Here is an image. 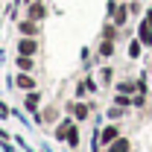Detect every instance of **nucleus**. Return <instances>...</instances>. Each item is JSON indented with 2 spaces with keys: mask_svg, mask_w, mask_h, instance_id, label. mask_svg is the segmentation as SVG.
<instances>
[{
  "mask_svg": "<svg viewBox=\"0 0 152 152\" xmlns=\"http://www.w3.org/2000/svg\"><path fill=\"white\" fill-rule=\"evenodd\" d=\"M105 152H108V149H105Z\"/></svg>",
  "mask_w": 152,
  "mask_h": 152,
  "instance_id": "16",
  "label": "nucleus"
},
{
  "mask_svg": "<svg viewBox=\"0 0 152 152\" xmlns=\"http://www.w3.org/2000/svg\"><path fill=\"white\" fill-rule=\"evenodd\" d=\"M105 149H108V152H132V143H129L126 137H117L111 146H105Z\"/></svg>",
  "mask_w": 152,
  "mask_h": 152,
  "instance_id": "10",
  "label": "nucleus"
},
{
  "mask_svg": "<svg viewBox=\"0 0 152 152\" xmlns=\"http://www.w3.org/2000/svg\"><path fill=\"white\" fill-rule=\"evenodd\" d=\"M64 143H67V146H70V149H79V129H70V134H67V140H64Z\"/></svg>",
  "mask_w": 152,
  "mask_h": 152,
  "instance_id": "12",
  "label": "nucleus"
},
{
  "mask_svg": "<svg viewBox=\"0 0 152 152\" xmlns=\"http://www.w3.org/2000/svg\"><path fill=\"white\" fill-rule=\"evenodd\" d=\"M38 105H41V94H38V91H29L26 99H23V108L29 114H38Z\"/></svg>",
  "mask_w": 152,
  "mask_h": 152,
  "instance_id": "6",
  "label": "nucleus"
},
{
  "mask_svg": "<svg viewBox=\"0 0 152 152\" xmlns=\"http://www.w3.org/2000/svg\"><path fill=\"white\" fill-rule=\"evenodd\" d=\"M0 140H12V134L6 132V129H3V126H0Z\"/></svg>",
  "mask_w": 152,
  "mask_h": 152,
  "instance_id": "15",
  "label": "nucleus"
},
{
  "mask_svg": "<svg viewBox=\"0 0 152 152\" xmlns=\"http://www.w3.org/2000/svg\"><path fill=\"white\" fill-rule=\"evenodd\" d=\"M108 117H111V120H120V117H126V105H117V102H114V108H108Z\"/></svg>",
  "mask_w": 152,
  "mask_h": 152,
  "instance_id": "13",
  "label": "nucleus"
},
{
  "mask_svg": "<svg viewBox=\"0 0 152 152\" xmlns=\"http://www.w3.org/2000/svg\"><path fill=\"white\" fill-rule=\"evenodd\" d=\"M76 123H73V117H64L61 123H58V129H56V140H67V134H70V129H73Z\"/></svg>",
  "mask_w": 152,
  "mask_h": 152,
  "instance_id": "7",
  "label": "nucleus"
},
{
  "mask_svg": "<svg viewBox=\"0 0 152 152\" xmlns=\"http://www.w3.org/2000/svg\"><path fill=\"white\" fill-rule=\"evenodd\" d=\"M38 47H41V44H38V38H32V35H20L18 38V53L20 56H35Z\"/></svg>",
  "mask_w": 152,
  "mask_h": 152,
  "instance_id": "1",
  "label": "nucleus"
},
{
  "mask_svg": "<svg viewBox=\"0 0 152 152\" xmlns=\"http://www.w3.org/2000/svg\"><path fill=\"white\" fill-rule=\"evenodd\" d=\"M15 64H18L20 70L32 73V70H35V56H20V53H18V58H15Z\"/></svg>",
  "mask_w": 152,
  "mask_h": 152,
  "instance_id": "9",
  "label": "nucleus"
},
{
  "mask_svg": "<svg viewBox=\"0 0 152 152\" xmlns=\"http://www.w3.org/2000/svg\"><path fill=\"white\" fill-rule=\"evenodd\" d=\"M140 56H143V41L140 38L129 41V58H140Z\"/></svg>",
  "mask_w": 152,
  "mask_h": 152,
  "instance_id": "11",
  "label": "nucleus"
},
{
  "mask_svg": "<svg viewBox=\"0 0 152 152\" xmlns=\"http://www.w3.org/2000/svg\"><path fill=\"white\" fill-rule=\"evenodd\" d=\"M67 108H70V114H73L76 120H88V117H91V108H88V105H85L82 99H73V102H70Z\"/></svg>",
  "mask_w": 152,
  "mask_h": 152,
  "instance_id": "5",
  "label": "nucleus"
},
{
  "mask_svg": "<svg viewBox=\"0 0 152 152\" xmlns=\"http://www.w3.org/2000/svg\"><path fill=\"white\" fill-rule=\"evenodd\" d=\"M26 18H32V20H44V18H47V6H44V0H32V3H26Z\"/></svg>",
  "mask_w": 152,
  "mask_h": 152,
  "instance_id": "2",
  "label": "nucleus"
},
{
  "mask_svg": "<svg viewBox=\"0 0 152 152\" xmlns=\"http://www.w3.org/2000/svg\"><path fill=\"white\" fill-rule=\"evenodd\" d=\"M114 47H117L114 41L102 38V41H99V47H96V58H99V56H102V58H111V56H114Z\"/></svg>",
  "mask_w": 152,
  "mask_h": 152,
  "instance_id": "8",
  "label": "nucleus"
},
{
  "mask_svg": "<svg viewBox=\"0 0 152 152\" xmlns=\"http://www.w3.org/2000/svg\"><path fill=\"white\" fill-rule=\"evenodd\" d=\"M12 82H15V88H20V91H35V76L26 73V70H20Z\"/></svg>",
  "mask_w": 152,
  "mask_h": 152,
  "instance_id": "3",
  "label": "nucleus"
},
{
  "mask_svg": "<svg viewBox=\"0 0 152 152\" xmlns=\"http://www.w3.org/2000/svg\"><path fill=\"white\" fill-rule=\"evenodd\" d=\"M38 29H41V23H38V20H32V18L18 20V32H20V35H32V38H35Z\"/></svg>",
  "mask_w": 152,
  "mask_h": 152,
  "instance_id": "4",
  "label": "nucleus"
},
{
  "mask_svg": "<svg viewBox=\"0 0 152 152\" xmlns=\"http://www.w3.org/2000/svg\"><path fill=\"white\" fill-rule=\"evenodd\" d=\"M114 79V67H102V73H99V82H111Z\"/></svg>",
  "mask_w": 152,
  "mask_h": 152,
  "instance_id": "14",
  "label": "nucleus"
}]
</instances>
